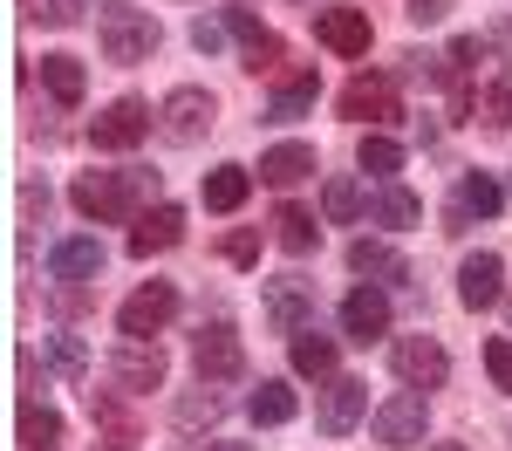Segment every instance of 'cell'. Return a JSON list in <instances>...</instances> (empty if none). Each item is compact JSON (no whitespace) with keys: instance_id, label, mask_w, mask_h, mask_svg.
<instances>
[{"instance_id":"obj_1","label":"cell","mask_w":512,"mask_h":451,"mask_svg":"<svg viewBox=\"0 0 512 451\" xmlns=\"http://www.w3.org/2000/svg\"><path fill=\"white\" fill-rule=\"evenodd\" d=\"M151 199H158V171H137V164H123V171H82L76 185H69V205H76L82 219H96V226L144 219Z\"/></svg>"},{"instance_id":"obj_2","label":"cell","mask_w":512,"mask_h":451,"mask_svg":"<svg viewBox=\"0 0 512 451\" xmlns=\"http://www.w3.org/2000/svg\"><path fill=\"white\" fill-rule=\"evenodd\" d=\"M96 41H103V55H110V62L130 69V62H151V48L164 41V28L144 14V7H110V14H103V28H96Z\"/></svg>"},{"instance_id":"obj_3","label":"cell","mask_w":512,"mask_h":451,"mask_svg":"<svg viewBox=\"0 0 512 451\" xmlns=\"http://www.w3.org/2000/svg\"><path fill=\"white\" fill-rule=\"evenodd\" d=\"M192 369H198V383H233V376H246V342H239V328L233 322H198Z\"/></svg>"},{"instance_id":"obj_4","label":"cell","mask_w":512,"mask_h":451,"mask_svg":"<svg viewBox=\"0 0 512 451\" xmlns=\"http://www.w3.org/2000/svg\"><path fill=\"white\" fill-rule=\"evenodd\" d=\"M212 117H219V103H212V89H198V82L171 89V96L158 103V130H164V144H198V137L212 130Z\"/></svg>"},{"instance_id":"obj_5","label":"cell","mask_w":512,"mask_h":451,"mask_svg":"<svg viewBox=\"0 0 512 451\" xmlns=\"http://www.w3.org/2000/svg\"><path fill=\"white\" fill-rule=\"evenodd\" d=\"M151 123H158V110H151L144 96H117L103 117H89V144H96V151H130V144L151 137Z\"/></svg>"},{"instance_id":"obj_6","label":"cell","mask_w":512,"mask_h":451,"mask_svg":"<svg viewBox=\"0 0 512 451\" xmlns=\"http://www.w3.org/2000/svg\"><path fill=\"white\" fill-rule=\"evenodd\" d=\"M226 35H233L239 48H246V62H239L246 76H274L280 62H287L280 35L267 28V21H260V14H253V7H226Z\"/></svg>"},{"instance_id":"obj_7","label":"cell","mask_w":512,"mask_h":451,"mask_svg":"<svg viewBox=\"0 0 512 451\" xmlns=\"http://www.w3.org/2000/svg\"><path fill=\"white\" fill-rule=\"evenodd\" d=\"M89 424L103 451H137L144 445V417L123 404V390H89Z\"/></svg>"},{"instance_id":"obj_8","label":"cell","mask_w":512,"mask_h":451,"mask_svg":"<svg viewBox=\"0 0 512 451\" xmlns=\"http://www.w3.org/2000/svg\"><path fill=\"white\" fill-rule=\"evenodd\" d=\"M164 349L158 335H123L117 349H110V376H117L123 390H164Z\"/></svg>"},{"instance_id":"obj_9","label":"cell","mask_w":512,"mask_h":451,"mask_svg":"<svg viewBox=\"0 0 512 451\" xmlns=\"http://www.w3.org/2000/svg\"><path fill=\"white\" fill-rule=\"evenodd\" d=\"M424 390H396L383 404L369 410V431H376V445H424Z\"/></svg>"},{"instance_id":"obj_10","label":"cell","mask_w":512,"mask_h":451,"mask_svg":"<svg viewBox=\"0 0 512 451\" xmlns=\"http://www.w3.org/2000/svg\"><path fill=\"white\" fill-rule=\"evenodd\" d=\"M267 328L274 335H301V328H315V281H301V274H280L267 281Z\"/></svg>"},{"instance_id":"obj_11","label":"cell","mask_w":512,"mask_h":451,"mask_svg":"<svg viewBox=\"0 0 512 451\" xmlns=\"http://www.w3.org/2000/svg\"><path fill=\"white\" fill-rule=\"evenodd\" d=\"M396 376L410 383V390H444V376H451V356H444V342L437 335H403L390 349Z\"/></svg>"},{"instance_id":"obj_12","label":"cell","mask_w":512,"mask_h":451,"mask_svg":"<svg viewBox=\"0 0 512 451\" xmlns=\"http://www.w3.org/2000/svg\"><path fill=\"white\" fill-rule=\"evenodd\" d=\"M335 110H342L349 123H390V117H403V103H396V82H390V76H355V82H342Z\"/></svg>"},{"instance_id":"obj_13","label":"cell","mask_w":512,"mask_h":451,"mask_svg":"<svg viewBox=\"0 0 512 451\" xmlns=\"http://www.w3.org/2000/svg\"><path fill=\"white\" fill-rule=\"evenodd\" d=\"M362 410H369V383L362 376H328V390H321V404H315V424L328 438H342V431L362 424Z\"/></svg>"},{"instance_id":"obj_14","label":"cell","mask_w":512,"mask_h":451,"mask_svg":"<svg viewBox=\"0 0 512 451\" xmlns=\"http://www.w3.org/2000/svg\"><path fill=\"white\" fill-rule=\"evenodd\" d=\"M171 315H178V287H171V281H144L117 308V328H123V335H158Z\"/></svg>"},{"instance_id":"obj_15","label":"cell","mask_w":512,"mask_h":451,"mask_svg":"<svg viewBox=\"0 0 512 451\" xmlns=\"http://www.w3.org/2000/svg\"><path fill=\"white\" fill-rule=\"evenodd\" d=\"M315 41H321V48H335V55H369L376 28H369L362 7H321V14H315Z\"/></svg>"},{"instance_id":"obj_16","label":"cell","mask_w":512,"mask_h":451,"mask_svg":"<svg viewBox=\"0 0 512 451\" xmlns=\"http://www.w3.org/2000/svg\"><path fill=\"white\" fill-rule=\"evenodd\" d=\"M342 335L362 342V349L383 342V335H390V294H383V287H355L349 301H342Z\"/></svg>"},{"instance_id":"obj_17","label":"cell","mask_w":512,"mask_h":451,"mask_svg":"<svg viewBox=\"0 0 512 451\" xmlns=\"http://www.w3.org/2000/svg\"><path fill=\"white\" fill-rule=\"evenodd\" d=\"M103 267H110V253H103L96 233H76V240L48 246V274H55V281H96Z\"/></svg>"},{"instance_id":"obj_18","label":"cell","mask_w":512,"mask_h":451,"mask_svg":"<svg viewBox=\"0 0 512 451\" xmlns=\"http://www.w3.org/2000/svg\"><path fill=\"white\" fill-rule=\"evenodd\" d=\"M499 294H506V260H499V253H472V260L458 267V301L478 315V308H492Z\"/></svg>"},{"instance_id":"obj_19","label":"cell","mask_w":512,"mask_h":451,"mask_svg":"<svg viewBox=\"0 0 512 451\" xmlns=\"http://www.w3.org/2000/svg\"><path fill=\"white\" fill-rule=\"evenodd\" d=\"M178 240H185V212H178V205H151V212L130 226V253H137V260H151V253H171Z\"/></svg>"},{"instance_id":"obj_20","label":"cell","mask_w":512,"mask_h":451,"mask_svg":"<svg viewBox=\"0 0 512 451\" xmlns=\"http://www.w3.org/2000/svg\"><path fill=\"white\" fill-rule=\"evenodd\" d=\"M301 178H315V144H274V151H260V185H301Z\"/></svg>"},{"instance_id":"obj_21","label":"cell","mask_w":512,"mask_h":451,"mask_svg":"<svg viewBox=\"0 0 512 451\" xmlns=\"http://www.w3.org/2000/svg\"><path fill=\"white\" fill-rule=\"evenodd\" d=\"M41 82H48V96H55L62 110H76L82 89H89V69H82L76 55H41Z\"/></svg>"},{"instance_id":"obj_22","label":"cell","mask_w":512,"mask_h":451,"mask_svg":"<svg viewBox=\"0 0 512 451\" xmlns=\"http://www.w3.org/2000/svg\"><path fill=\"white\" fill-rule=\"evenodd\" d=\"M315 69H287V76H280V96L274 103H267V117L274 123H294V117H308V110H315Z\"/></svg>"},{"instance_id":"obj_23","label":"cell","mask_w":512,"mask_h":451,"mask_svg":"<svg viewBox=\"0 0 512 451\" xmlns=\"http://www.w3.org/2000/svg\"><path fill=\"white\" fill-rule=\"evenodd\" d=\"M253 192V171L246 164H219V171H205V212H239Z\"/></svg>"},{"instance_id":"obj_24","label":"cell","mask_w":512,"mask_h":451,"mask_svg":"<svg viewBox=\"0 0 512 451\" xmlns=\"http://www.w3.org/2000/svg\"><path fill=\"white\" fill-rule=\"evenodd\" d=\"M274 240H280V253H315L321 246L315 212L308 205H274Z\"/></svg>"},{"instance_id":"obj_25","label":"cell","mask_w":512,"mask_h":451,"mask_svg":"<svg viewBox=\"0 0 512 451\" xmlns=\"http://www.w3.org/2000/svg\"><path fill=\"white\" fill-rule=\"evenodd\" d=\"M219 417H226V397H219L212 383H198V390H185V397L171 404V424H178V431H212Z\"/></svg>"},{"instance_id":"obj_26","label":"cell","mask_w":512,"mask_h":451,"mask_svg":"<svg viewBox=\"0 0 512 451\" xmlns=\"http://www.w3.org/2000/svg\"><path fill=\"white\" fill-rule=\"evenodd\" d=\"M21 451H62V410L48 404H21Z\"/></svg>"},{"instance_id":"obj_27","label":"cell","mask_w":512,"mask_h":451,"mask_svg":"<svg viewBox=\"0 0 512 451\" xmlns=\"http://www.w3.org/2000/svg\"><path fill=\"white\" fill-rule=\"evenodd\" d=\"M349 267H355V274H383V281H396V287L410 281V267L396 260L390 240H355V246H349Z\"/></svg>"},{"instance_id":"obj_28","label":"cell","mask_w":512,"mask_h":451,"mask_svg":"<svg viewBox=\"0 0 512 451\" xmlns=\"http://www.w3.org/2000/svg\"><path fill=\"white\" fill-rule=\"evenodd\" d=\"M369 212H376V226H390V233H403V226H417V219H424V199H417V192H403V185H383V192H376V205H369Z\"/></svg>"},{"instance_id":"obj_29","label":"cell","mask_w":512,"mask_h":451,"mask_svg":"<svg viewBox=\"0 0 512 451\" xmlns=\"http://www.w3.org/2000/svg\"><path fill=\"white\" fill-rule=\"evenodd\" d=\"M246 410H253V424H294L301 397H294L287 383H274V376H267V383H260L253 397H246Z\"/></svg>"},{"instance_id":"obj_30","label":"cell","mask_w":512,"mask_h":451,"mask_svg":"<svg viewBox=\"0 0 512 451\" xmlns=\"http://www.w3.org/2000/svg\"><path fill=\"white\" fill-rule=\"evenodd\" d=\"M287 349H294V369H301V376H335V335H315V328H301Z\"/></svg>"},{"instance_id":"obj_31","label":"cell","mask_w":512,"mask_h":451,"mask_svg":"<svg viewBox=\"0 0 512 451\" xmlns=\"http://www.w3.org/2000/svg\"><path fill=\"white\" fill-rule=\"evenodd\" d=\"M355 158H362V171H369V178H383V185H390L396 171H403V144H396V137H376V130H369Z\"/></svg>"},{"instance_id":"obj_32","label":"cell","mask_w":512,"mask_h":451,"mask_svg":"<svg viewBox=\"0 0 512 451\" xmlns=\"http://www.w3.org/2000/svg\"><path fill=\"white\" fill-rule=\"evenodd\" d=\"M321 212H328L335 226L362 219V185H355V178H328V185H321Z\"/></svg>"},{"instance_id":"obj_33","label":"cell","mask_w":512,"mask_h":451,"mask_svg":"<svg viewBox=\"0 0 512 451\" xmlns=\"http://www.w3.org/2000/svg\"><path fill=\"white\" fill-rule=\"evenodd\" d=\"M472 123H485V130H512V89L506 82H485V89H478Z\"/></svg>"},{"instance_id":"obj_34","label":"cell","mask_w":512,"mask_h":451,"mask_svg":"<svg viewBox=\"0 0 512 451\" xmlns=\"http://www.w3.org/2000/svg\"><path fill=\"white\" fill-rule=\"evenodd\" d=\"M458 205H465V212H478V219H492V212L506 205V192H499V185H492L485 171H472V178L458 185Z\"/></svg>"},{"instance_id":"obj_35","label":"cell","mask_w":512,"mask_h":451,"mask_svg":"<svg viewBox=\"0 0 512 451\" xmlns=\"http://www.w3.org/2000/svg\"><path fill=\"white\" fill-rule=\"evenodd\" d=\"M21 14H28L35 28H76V21H82L76 0H21Z\"/></svg>"},{"instance_id":"obj_36","label":"cell","mask_w":512,"mask_h":451,"mask_svg":"<svg viewBox=\"0 0 512 451\" xmlns=\"http://www.w3.org/2000/svg\"><path fill=\"white\" fill-rule=\"evenodd\" d=\"M48 363L62 369V376H89V349H82V335H48Z\"/></svg>"},{"instance_id":"obj_37","label":"cell","mask_w":512,"mask_h":451,"mask_svg":"<svg viewBox=\"0 0 512 451\" xmlns=\"http://www.w3.org/2000/svg\"><path fill=\"white\" fill-rule=\"evenodd\" d=\"M219 253H226L233 267H253V260H260V226H233V233L219 240Z\"/></svg>"},{"instance_id":"obj_38","label":"cell","mask_w":512,"mask_h":451,"mask_svg":"<svg viewBox=\"0 0 512 451\" xmlns=\"http://www.w3.org/2000/svg\"><path fill=\"white\" fill-rule=\"evenodd\" d=\"M485 369H492V383L512 397V335H492L485 342Z\"/></svg>"},{"instance_id":"obj_39","label":"cell","mask_w":512,"mask_h":451,"mask_svg":"<svg viewBox=\"0 0 512 451\" xmlns=\"http://www.w3.org/2000/svg\"><path fill=\"white\" fill-rule=\"evenodd\" d=\"M192 48H198V55H219V48H226V21H198Z\"/></svg>"},{"instance_id":"obj_40","label":"cell","mask_w":512,"mask_h":451,"mask_svg":"<svg viewBox=\"0 0 512 451\" xmlns=\"http://www.w3.org/2000/svg\"><path fill=\"white\" fill-rule=\"evenodd\" d=\"M444 7H451V0H410L403 14H410V28H437V21H444Z\"/></svg>"},{"instance_id":"obj_41","label":"cell","mask_w":512,"mask_h":451,"mask_svg":"<svg viewBox=\"0 0 512 451\" xmlns=\"http://www.w3.org/2000/svg\"><path fill=\"white\" fill-rule=\"evenodd\" d=\"M205 451H260V445H205Z\"/></svg>"},{"instance_id":"obj_42","label":"cell","mask_w":512,"mask_h":451,"mask_svg":"<svg viewBox=\"0 0 512 451\" xmlns=\"http://www.w3.org/2000/svg\"><path fill=\"white\" fill-rule=\"evenodd\" d=\"M424 451H472V445H424Z\"/></svg>"}]
</instances>
